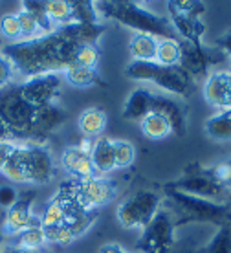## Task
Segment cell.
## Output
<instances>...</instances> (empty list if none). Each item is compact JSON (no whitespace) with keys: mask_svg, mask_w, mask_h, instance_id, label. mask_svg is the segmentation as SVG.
<instances>
[{"mask_svg":"<svg viewBox=\"0 0 231 253\" xmlns=\"http://www.w3.org/2000/svg\"><path fill=\"white\" fill-rule=\"evenodd\" d=\"M28 145V165H30V182L32 184H48L53 178L55 165L50 151L41 143H26Z\"/></svg>","mask_w":231,"mask_h":253,"instance_id":"14","label":"cell"},{"mask_svg":"<svg viewBox=\"0 0 231 253\" xmlns=\"http://www.w3.org/2000/svg\"><path fill=\"white\" fill-rule=\"evenodd\" d=\"M61 164H63L64 171L68 172L74 180H88V178L95 176V169L92 165L90 154L81 151L79 147L64 149L63 156H61Z\"/></svg>","mask_w":231,"mask_h":253,"instance_id":"17","label":"cell"},{"mask_svg":"<svg viewBox=\"0 0 231 253\" xmlns=\"http://www.w3.org/2000/svg\"><path fill=\"white\" fill-rule=\"evenodd\" d=\"M35 198H37V193L28 191L22 196L19 195V200L7 209L6 220H4V226H2V233L6 237H17L22 229L39 222L32 215V206L35 202Z\"/></svg>","mask_w":231,"mask_h":253,"instance_id":"12","label":"cell"},{"mask_svg":"<svg viewBox=\"0 0 231 253\" xmlns=\"http://www.w3.org/2000/svg\"><path fill=\"white\" fill-rule=\"evenodd\" d=\"M106 32V24H77L70 22L59 26L55 32L19 41L0 48V55L9 61L13 70L30 79L35 76L59 74L74 63L75 51L81 46L97 44Z\"/></svg>","mask_w":231,"mask_h":253,"instance_id":"1","label":"cell"},{"mask_svg":"<svg viewBox=\"0 0 231 253\" xmlns=\"http://www.w3.org/2000/svg\"><path fill=\"white\" fill-rule=\"evenodd\" d=\"M97 15L105 19L116 20L121 26H127L131 30H136V33H145L152 37L171 39L173 26L169 19L149 11L143 4L136 2H118V0H101L94 2Z\"/></svg>","mask_w":231,"mask_h":253,"instance_id":"2","label":"cell"},{"mask_svg":"<svg viewBox=\"0 0 231 253\" xmlns=\"http://www.w3.org/2000/svg\"><path fill=\"white\" fill-rule=\"evenodd\" d=\"M97 218V211H85V213H79V215L68 216L64 226L70 229V233L74 235V239L81 237L83 233H87L88 228L94 224V220Z\"/></svg>","mask_w":231,"mask_h":253,"instance_id":"34","label":"cell"},{"mask_svg":"<svg viewBox=\"0 0 231 253\" xmlns=\"http://www.w3.org/2000/svg\"><path fill=\"white\" fill-rule=\"evenodd\" d=\"M224 59H228L224 51L220 48H207L204 44H189V42H182V57H180V66L189 76L196 81V77H204L209 74V68L215 64L224 63Z\"/></svg>","mask_w":231,"mask_h":253,"instance_id":"10","label":"cell"},{"mask_svg":"<svg viewBox=\"0 0 231 253\" xmlns=\"http://www.w3.org/2000/svg\"><path fill=\"white\" fill-rule=\"evenodd\" d=\"M35 110L20 94L19 84H7L0 90V121L7 126L13 139H30Z\"/></svg>","mask_w":231,"mask_h":253,"instance_id":"5","label":"cell"},{"mask_svg":"<svg viewBox=\"0 0 231 253\" xmlns=\"http://www.w3.org/2000/svg\"><path fill=\"white\" fill-rule=\"evenodd\" d=\"M17 19L20 24V32H22V41H30V39L41 37V30H39L37 20L32 17V13H28L26 9H20L17 13Z\"/></svg>","mask_w":231,"mask_h":253,"instance_id":"39","label":"cell"},{"mask_svg":"<svg viewBox=\"0 0 231 253\" xmlns=\"http://www.w3.org/2000/svg\"><path fill=\"white\" fill-rule=\"evenodd\" d=\"M150 112H152V92L147 88H138L129 95V99L125 101L123 118L141 121Z\"/></svg>","mask_w":231,"mask_h":253,"instance_id":"21","label":"cell"},{"mask_svg":"<svg viewBox=\"0 0 231 253\" xmlns=\"http://www.w3.org/2000/svg\"><path fill=\"white\" fill-rule=\"evenodd\" d=\"M207 136L215 141H230L231 139V108L220 110L206 121Z\"/></svg>","mask_w":231,"mask_h":253,"instance_id":"25","label":"cell"},{"mask_svg":"<svg viewBox=\"0 0 231 253\" xmlns=\"http://www.w3.org/2000/svg\"><path fill=\"white\" fill-rule=\"evenodd\" d=\"M13 149H15V141H9V139H2L0 141V172L4 169L6 162L11 156Z\"/></svg>","mask_w":231,"mask_h":253,"instance_id":"45","label":"cell"},{"mask_svg":"<svg viewBox=\"0 0 231 253\" xmlns=\"http://www.w3.org/2000/svg\"><path fill=\"white\" fill-rule=\"evenodd\" d=\"M66 118H68V114L55 103L39 107L35 110V118H33L32 130H30V139L41 143L43 139H46L53 130H57L63 125Z\"/></svg>","mask_w":231,"mask_h":253,"instance_id":"13","label":"cell"},{"mask_svg":"<svg viewBox=\"0 0 231 253\" xmlns=\"http://www.w3.org/2000/svg\"><path fill=\"white\" fill-rule=\"evenodd\" d=\"M99 48L95 44L81 46L75 51V57L72 64H79V66H87V68H95V64L99 61Z\"/></svg>","mask_w":231,"mask_h":253,"instance_id":"38","label":"cell"},{"mask_svg":"<svg viewBox=\"0 0 231 253\" xmlns=\"http://www.w3.org/2000/svg\"><path fill=\"white\" fill-rule=\"evenodd\" d=\"M207 172H209L222 187L231 191V160H226V162H220V164L213 165V167H207Z\"/></svg>","mask_w":231,"mask_h":253,"instance_id":"41","label":"cell"},{"mask_svg":"<svg viewBox=\"0 0 231 253\" xmlns=\"http://www.w3.org/2000/svg\"><path fill=\"white\" fill-rule=\"evenodd\" d=\"M0 48H2V41H0Z\"/></svg>","mask_w":231,"mask_h":253,"instance_id":"49","label":"cell"},{"mask_svg":"<svg viewBox=\"0 0 231 253\" xmlns=\"http://www.w3.org/2000/svg\"><path fill=\"white\" fill-rule=\"evenodd\" d=\"M61 84H63V77L59 74H46V76L30 77L19 86L26 101L39 108L53 103V99L61 92Z\"/></svg>","mask_w":231,"mask_h":253,"instance_id":"11","label":"cell"},{"mask_svg":"<svg viewBox=\"0 0 231 253\" xmlns=\"http://www.w3.org/2000/svg\"><path fill=\"white\" fill-rule=\"evenodd\" d=\"M63 74H64V79H66L70 84L79 86V88H85V86L108 88V83L101 79V76L97 74L95 68H87V66H79V64H70Z\"/></svg>","mask_w":231,"mask_h":253,"instance_id":"22","label":"cell"},{"mask_svg":"<svg viewBox=\"0 0 231 253\" xmlns=\"http://www.w3.org/2000/svg\"><path fill=\"white\" fill-rule=\"evenodd\" d=\"M22 9H26L28 13H32V17L37 20L41 35H46V33H51L57 30V26L53 24L50 20V17L46 15L44 2H39V0H24V2H22Z\"/></svg>","mask_w":231,"mask_h":253,"instance_id":"29","label":"cell"},{"mask_svg":"<svg viewBox=\"0 0 231 253\" xmlns=\"http://www.w3.org/2000/svg\"><path fill=\"white\" fill-rule=\"evenodd\" d=\"M2 174L15 184H26L30 182V165H28V145L15 143L11 156L6 162Z\"/></svg>","mask_w":231,"mask_h":253,"instance_id":"18","label":"cell"},{"mask_svg":"<svg viewBox=\"0 0 231 253\" xmlns=\"http://www.w3.org/2000/svg\"><path fill=\"white\" fill-rule=\"evenodd\" d=\"M90 160L95 169V174H108L116 169L114 164V141L108 138L94 139V145L90 151Z\"/></svg>","mask_w":231,"mask_h":253,"instance_id":"20","label":"cell"},{"mask_svg":"<svg viewBox=\"0 0 231 253\" xmlns=\"http://www.w3.org/2000/svg\"><path fill=\"white\" fill-rule=\"evenodd\" d=\"M141 132L149 139H163L173 132V128L169 125V121L162 114L152 112L147 118L141 120Z\"/></svg>","mask_w":231,"mask_h":253,"instance_id":"28","label":"cell"},{"mask_svg":"<svg viewBox=\"0 0 231 253\" xmlns=\"http://www.w3.org/2000/svg\"><path fill=\"white\" fill-rule=\"evenodd\" d=\"M79 130L85 138H97L103 134L106 126V114L101 110V108H87L79 114Z\"/></svg>","mask_w":231,"mask_h":253,"instance_id":"23","label":"cell"},{"mask_svg":"<svg viewBox=\"0 0 231 253\" xmlns=\"http://www.w3.org/2000/svg\"><path fill=\"white\" fill-rule=\"evenodd\" d=\"M198 253H231V222L220 226L211 241L204 248H198Z\"/></svg>","mask_w":231,"mask_h":253,"instance_id":"30","label":"cell"},{"mask_svg":"<svg viewBox=\"0 0 231 253\" xmlns=\"http://www.w3.org/2000/svg\"><path fill=\"white\" fill-rule=\"evenodd\" d=\"M44 9H46V15L50 17V20L57 28L72 22V6H70V2L50 0V2H44Z\"/></svg>","mask_w":231,"mask_h":253,"instance_id":"31","label":"cell"},{"mask_svg":"<svg viewBox=\"0 0 231 253\" xmlns=\"http://www.w3.org/2000/svg\"><path fill=\"white\" fill-rule=\"evenodd\" d=\"M0 33L9 41L19 42L22 41V32H20V24L17 19V13H6L2 19H0Z\"/></svg>","mask_w":231,"mask_h":253,"instance_id":"37","label":"cell"},{"mask_svg":"<svg viewBox=\"0 0 231 253\" xmlns=\"http://www.w3.org/2000/svg\"><path fill=\"white\" fill-rule=\"evenodd\" d=\"M160 208H162V198L154 191H136L134 195H131L127 200L119 204L118 220L127 229H143Z\"/></svg>","mask_w":231,"mask_h":253,"instance_id":"7","label":"cell"},{"mask_svg":"<svg viewBox=\"0 0 231 253\" xmlns=\"http://www.w3.org/2000/svg\"><path fill=\"white\" fill-rule=\"evenodd\" d=\"M2 139H9V141H11L13 136H11V132L7 130V126L0 121V141H2Z\"/></svg>","mask_w":231,"mask_h":253,"instance_id":"48","label":"cell"},{"mask_svg":"<svg viewBox=\"0 0 231 253\" xmlns=\"http://www.w3.org/2000/svg\"><path fill=\"white\" fill-rule=\"evenodd\" d=\"M13 74H15V70L9 64V61L0 55V90L6 88L7 84H11Z\"/></svg>","mask_w":231,"mask_h":253,"instance_id":"44","label":"cell"},{"mask_svg":"<svg viewBox=\"0 0 231 253\" xmlns=\"http://www.w3.org/2000/svg\"><path fill=\"white\" fill-rule=\"evenodd\" d=\"M152 112L162 114L169 121V125H171L176 136H182L185 132V114L187 112H185V108L180 101H176L169 95L152 94Z\"/></svg>","mask_w":231,"mask_h":253,"instance_id":"16","label":"cell"},{"mask_svg":"<svg viewBox=\"0 0 231 253\" xmlns=\"http://www.w3.org/2000/svg\"><path fill=\"white\" fill-rule=\"evenodd\" d=\"M169 22L173 26V30H176L182 37L185 39V42L194 46L202 44V37H204V32H206V26H204V22L200 19L169 13Z\"/></svg>","mask_w":231,"mask_h":253,"instance_id":"19","label":"cell"},{"mask_svg":"<svg viewBox=\"0 0 231 253\" xmlns=\"http://www.w3.org/2000/svg\"><path fill=\"white\" fill-rule=\"evenodd\" d=\"M44 229V237H46V242H53V244H61V246H66L74 241V235L70 233V229L66 226H48Z\"/></svg>","mask_w":231,"mask_h":253,"instance_id":"40","label":"cell"},{"mask_svg":"<svg viewBox=\"0 0 231 253\" xmlns=\"http://www.w3.org/2000/svg\"><path fill=\"white\" fill-rule=\"evenodd\" d=\"M167 11L175 13V15H185V17L200 19V15L206 11V4L194 2V0H173L167 4Z\"/></svg>","mask_w":231,"mask_h":253,"instance_id":"35","label":"cell"},{"mask_svg":"<svg viewBox=\"0 0 231 253\" xmlns=\"http://www.w3.org/2000/svg\"><path fill=\"white\" fill-rule=\"evenodd\" d=\"M167 253H198V244H196L193 237L180 239V241H175L173 248Z\"/></svg>","mask_w":231,"mask_h":253,"instance_id":"42","label":"cell"},{"mask_svg":"<svg viewBox=\"0 0 231 253\" xmlns=\"http://www.w3.org/2000/svg\"><path fill=\"white\" fill-rule=\"evenodd\" d=\"M175 222L167 209L160 208L143 228L136 248L141 253H167L175 244Z\"/></svg>","mask_w":231,"mask_h":253,"instance_id":"9","label":"cell"},{"mask_svg":"<svg viewBox=\"0 0 231 253\" xmlns=\"http://www.w3.org/2000/svg\"><path fill=\"white\" fill-rule=\"evenodd\" d=\"M61 187L68 191L72 198L87 211H95L101 206L112 202L116 196V187L106 178H88V180H70Z\"/></svg>","mask_w":231,"mask_h":253,"instance_id":"8","label":"cell"},{"mask_svg":"<svg viewBox=\"0 0 231 253\" xmlns=\"http://www.w3.org/2000/svg\"><path fill=\"white\" fill-rule=\"evenodd\" d=\"M66 209L63 208V204L57 200L53 196V200L46 204V208L43 211V216H41V224L43 228H48V226H63L66 222Z\"/></svg>","mask_w":231,"mask_h":253,"instance_id":"33","label":"cell"},{"mask_svg":"<svg viewBox=\"0 0 231 253\" xmlns=\"http://www.w3.org/2000/svg\"><path fill=\"white\" fill-rule=\"evenodd\" d=\"M17 200H19V193L13 185H2L0 187V206L2 208L9 209Z\"/></svg>","mask_w":231,"mask_h":253,"instance_id":"43","label":"cell"},{"mask_svg":"<svg viewBox=\"0 0 231 253\" xmlns=\"http://www.w3.org/2000/svg\"><path fill=\"white\" fill-rule=\"evenodd\" d=\"M165 195L169 202L167 211L175 222V228L187 222H209V224H219L220 228L231 222V209L226 204L184 195L173 189H165Z\"/></svg>","mask_w":231,"mask_h":253,"instance_id":"3","label":"cell"},{"mask_svg":"<svg viewBox=\"0 0 231 253\" xmlns=\"http://www.w3.org/2000/svg\"><path fill=\"white\" fill-rule=\"evenodd\" d=\"M70 6H72V22L99 24V15L95 11L94 2H70Z\"/></svg>","mask_w":231,"mask_h":253,"instance_id":"32","label":"cell"},{"mask_svg":"<svg viewBox=\"0 0 231 253\" xmlns=\"http://www.w3.org/2000/svg\"><path fill=\"white\" fill-rule=\"evenodd\" d=\"M134 156H136V151H134V145L131 141H125V139H116L114 141V164H116V169H125V167H131L132 162H134Z\"/></svg>","mask_w":231,"mask_h":253,"instance_id":"36","label":"cell"},{"mask_svg":"<svg viewBox=\"0 0 231 253\" xmlns=\"http://www.w3.org/2000/svg\"><path fill=\"white\" fill-rule=\"evenodd\" d=\"M129 51L134 61H147L152 63L156 61L158 51V39L152 35H145V33H134L129 44Z\"/></svg>","mask_w":231,"mask_h":253,"instance_id":"24","label":"cell"},{"mask_svg":"<svg viewBox=\"0 0 231 253\" xmlns=\"http://www.w3.org/2000/svg\"><path fill=\"white\" fill-rule=\"evenodd\" d=\"M217 48H220L228 57H231V32L222 35V37L217 41Z\"/></svg>","mask_w":231,"mask_h":253,"instance_id":"46","label":"cell"},{"mask_svg":"<svg viewBox=\"0 0 231 253\" xmlns=\"http://www.w3.org/2000/svg\"><path fill=\"white\" fill-rule=\"evenodd\" d=\"M165 189H173L184 195L198 196V198H206V200H213V202L222 204L220 200H224L228 193L226 187L215 180V178L207 172V167H202L200 164H191L185 167L184 176L171 182L165 185Z\"/></svg>","mask_w":231,"mask_h":253,"instance_id":"6","label":"cell"},{"mask_svg":"<svg viewBox=\"0 0 231 253\" xmlns=\"http://www.w3.org/2000/svg\"><path fill=\"white\" fill-rule=\"evenodd\" d=\"M101 253H125L118 244H106V246L101 248Z\"/></svg>","mask_w":231,"mask_h":253,"instance_id":"47","label":"cell"},{"mask_svg":"<svg viewBox=\"0 0 231 253\" xmlns=\"http://www.w3.org/2000/svg\"><path fill=\"white\" fill-rule=\"evenodd\" d=\"M0 253H2V250H0Z\"/></svg>","mask_w":231,"mask_h":253,"instance_id":"50","label":"cell"},{"mask_svg":"<svg viewBox=\"0 0 231 253\" xmlns=\"http://www.w3.org/2000/svg\"><path fill=\"white\" fill-rule=\"evenodd\" d=\"M204 99L211 107L231 108V72H213L204 83Z\"/></svg>","mask_w":231,"mask_h":253,"instance_id":"15","label":"cell"},{"mask_svg":"<svg viewBox=\"0 0 231 253\" xmlns=\"http://www.w3.org/2000/svg\"><path fill=\"white\" fill-rule=\"evenodd\" d=\"M125 76L134 81L154 83L165 92H171L180 97H189L196 88V81L189 76L180 64L176 66H163V64L152 61H132L125 68Z\"/></svg>","mask_w":231,"mask_h":253,"instance_id":"4","label":"cell"},{"mask_svg":"<svg viewBox=\"0 0 231 253\" xmlns=\"http://www.w3.org/2000/svg\"><path fill=\"white\" fill-rule=\"evenodd\" d=\"M44 244H46V237H44L43 224H41V218H39V222L28 226V228L22 229L15 237V244L13 246L22 248V250H30V252H39Z\"/></svg>","mask_w":231,"mask_h":253,"instance_id":"26","label":"cell"},{"mask_svg":"<svg viewBox=\"0 0 231 253\" xmlns=\"http://www.w3.org/2000/svg\"><path fill=\"white\" fill-rule=\"evenodd\" d=\"M182 57V42L176 39H160L158 41V51H156V63L163 66H176L180 64Z\"/></svg>","mask_w":231,"mask_h":253,"instance_id":"27","label":"cell"}]
</instances>
